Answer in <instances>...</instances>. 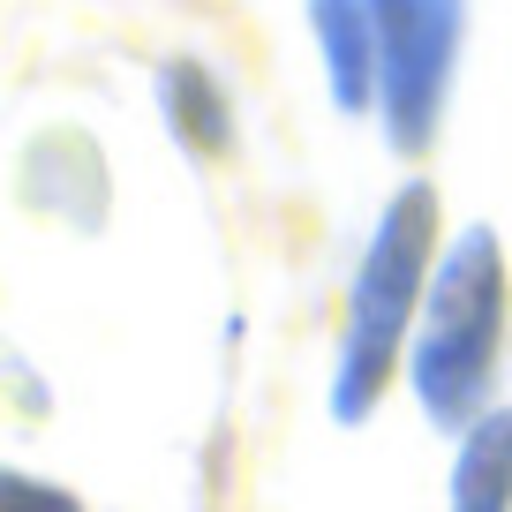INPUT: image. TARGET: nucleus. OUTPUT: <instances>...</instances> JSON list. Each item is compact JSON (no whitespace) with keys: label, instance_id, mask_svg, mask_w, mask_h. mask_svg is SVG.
Listing matches in <instances>:
<instances>
[{"label":"nucleus","instance_id":"nucleus-5","mask_svg":"<svg viewBox=\"0 0 512 512\" xmlns=\"http://www.w3.org/2000/svg\"><path fill=\"white\" fill-rule=\"evenodd\" d=\"M302 16H309V38H317L332 113L377 121V16H369V0H302Z\"/></svg>","mask_w":512,"mask_h":512},{"label":"nucleus","instance_id":"nucleus-7","mask_svg":"<svg viewBox=\"0 0 512 512\" xmlns=\"http://www.w3.org/2000/svg\"><path fill=\"white\" fill-rule=\"evenodd\" d=\"M0 512H83V497L61 490V482H46V475L0 467Z\"/></svg>","mask_w":512,"mask_h":512},{"label":"nucleus","instance_id":"nucleus-6","mask_svg":"<svg viewBox=\"0 0 512 512\" xmlns=\"http://www.w3.org/2000/svg\"><path fill=\"white\" fill-rule=\"evenodd\" d=\"M445 512H512V407H490L460 430Z\"/></svg>","mask_w":512,"mask_h":512},{"label":"nucleus","instance_id":"nucleus-4","mask_svg":"<svg viewBox=\"0 0 512 512\" xmlns=\"http://www.w3.org/2000/svg\"><path fill=\"white\" fill-rule=\"evenodd\" d=\"M151 98H159L166 136H174L196 166H219L226 151H234V128H241L234 91H226V76L204 53H166V61L151 68Z\"/></svg>","mask_w":512,"mask_h":512},{"label":"nucleus","instance_id":"nucleus-1","mask_svg":"<svg viewBox=\"0 0 512 512\" xmlns=\"http://www.w3.org/2000/svg\"><path fill=\"white\" fill-rule=\"evenodd\" d=\"M445 241H437V189L430 181H400L369 219V241L347 272V302H339V347H332V422H369L407 369L415 347V317L430 302V272Z\"/></svg>","mask_w":512,"mask_h":512},{"label":"nucleus","instance_id":"nucleus-2","mask_svg":"<svg viewBox=\"0 0 512 512\" xmlns=\"http://www.w3.org/2000/svg\"><path fill=\"white\" fill-rule=\"evenodd\" d=\"M505 317H512V272L505 241L490 226H460L445 241L430 272V302L415 317V347H407V384L430 430L460 437L467 422L490 415L497 362H505Z\"/></svg>","mask_w":512,"mask_h":512},{"label":"nucleus","instance_id":"nucleus-3","mask_svg":"<svg viewBox=\"0 0 512 512\" xmlns=\"http://www.w3.org/2000/svg\"><path fill=\"white\" fill-rule=\"evenodd\" d=\"M369 16H377V128L400 159H422L460 83L467 0H369Z\"/></svg>","mask_w":512,"mask_h":512}]
</instances>
